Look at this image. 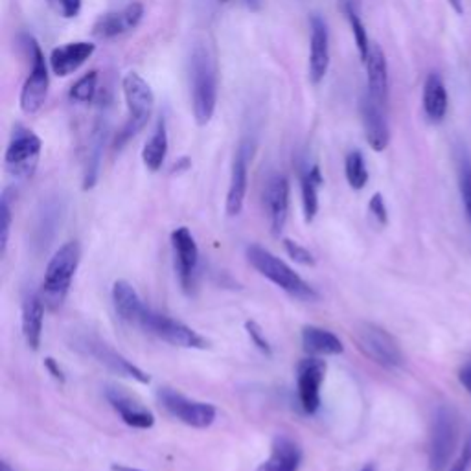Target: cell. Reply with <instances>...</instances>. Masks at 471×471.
Here are the masks:
<instances>
[{"label":"cell","instance_id":"obj_1","mask_svg":"<svg viewBox=\"0 0 471 471\" xmlns=\"http://www.w3.org/2000/svg\"><path fill=\"white\" fill-rule=\"evenodd\" d=\"M190 85L192 108L198 126H207L218 104V68L216 61L205 45H196L190 57Z\"/></svg>","mask_w":471,"mask_h":471},{"label":"cell","instance_id":"obj_2","mask_svg":"<svg viewBox=\"0 0 471 471\" xmlns=\"http://www.w3.org/2000/svg\"><path fill=\"white\" fill-rule=\"evenodd\" d=\"M245 254L249 263L282 292H286L293 299L304 302L319 301V293L308 284V282L293 267H290L284 260H280L271 251L263 249L261 245H249Z\"/></svg>","mask_w":471,"mask_h":471},{"label":"cell","instance_id":"obj_3","mask_svg":"<svg viewBox=\"0 0 471 471\" xmlns=\"http://www.w3.org/2000/svg\"><path fill=\"white\" fill-rule=\"evenodd\" d=\"M81 249L77 241H68L61 245L46 265V272L41 284V299L50 312H57L72 286V280L79 267Z\"/></svg>","mask_w":471,"mask_h":471},{"label":"cell","instance_id":"obj_4","mask_svg":"<svg viewBox=\"0 0 471 471\" xmlns=\"http://www.w3.org/2000/svg\"><path fill=\"white\" fill-rule=\"evenodd\" d=\"M122 88H124V98L128 104V122L124 128L118 131L115 148L122 149L133 137H137L151 118L153 108H155V97L149 83L137 72H129L122 79Z\"/></svg>","mask_w":471,"mask_h":471},{"label":"cell","instance_id":"obj_5","mask_svg":"<svg viewBox=\"0 0 471 471\" xmlns=\"http://www.w3.org/2000/svg\"><path fill=\"white\" fill-rule=\"evenodd\" d=\"M353 341L368 359L385 370H402L405 366V355L400 343L378 324L357 323L353 326Z\"/></svg>","mask_w":471,"mask_h":471},{"label":"cell","instance_id":"obj_6","mask_svg":"<svg viewBox=\"0 0 471 471\" xmlns=\"http://www.w3.org/2000/svg\"><path fill=\"white\" fill-rule=\"evenodd\" d=\"M72 348H76L77 352H81L92 359H97L100 364H104L108 370L115 372L117 375H122V378L135 380L142 385H148L151 382V378L142 368H138L133 361L124 357L120 352H117L113 346H109L106 341H102L97 335L76 337Z\"/></svg>","mask_w":471,"mask_h":471},{"label":"cell","instance_id":"obj_7","mask_svg":"<svg viewBox=\"0 0 471 471\" xmlns=\"http://www.w3.org/2000/svg\"><path fill=\"white\" fill-rule=\"evenodd\" d=\"M144 332L159 337L160 341L171 344V346H179V348H190V350H207L210 348V341L207 337H203L200 332H196L194 328L186 326L180 321H175L164 313L153 312L148 308L140 326Z\"/></svg>","mask_w":471,"mask_h":471},{"label":"cell","instance_id":"obj_8","mask_svg":"<svg viewBox=\"0 0 471 471\" xmlns=\"http://www.w3.org/2000/svg\"><path fill=\"white\" fill-rule=\"evenodd\" d=\"M25 46L28 48L30 59H32V70L23 85L21 90V109L25 115L32 117L41 111L45 106L48 87H50V77H48V67L45 61V54L39 46V43L32 36H25Z\"/></svg>","mask_w":471,"mask_h":471},{"label":"cell","instance_id":"obj_9","mask_svg":"<svg viewBox=\"0 0 471 471\" xmlns=\"http://www.w3.org/2000/svg\"><path fill=\"white\" fill-rule=\"evenodd\" d=\"M458 438V418L453 407L440 405L433 416L429 438V467L444 471Z\"/></svg>","mask_w":471,"mask_h":471},{"label":"cell","instance_id":"obj_10","mask_svg":"<svg viewBox=\"0 0 471 471\" xmlns=\"http://www.w3.org/2000/svg\"><path fill=\"white\" fill-rule=\"evenodd\" d=\"M157 398L160 405L171 415L175 420H179L184 425H190L196 429H207L216 422L218 411L212 404L198 402L180 394L175 389L162 387L157 391Z\"/></svg>","mask_w":471,"mask_h":471},{"label":"cell","instance_id":"obj_11","mask_svg":"<svg viewBox=\"0 0 471 471\" xmlns=\"http://www.w3.org/2000/svg\"><path fill=\"white\" fill-rule=\"evenodd\" d=\"M41 149L43 142L36 133L28 129H17L5 157L8 173L21 180L32 179L41 159Z\"/></svg>","mask_w":471,"mask_h":471},{"label":"cell","instance_id":"obj_12","mask_svg":"<svg viewBox=\"0 0 471 471\" xmlns=\"http://www.w3.org/2000/svg\"><path fill=\"white\" fill-rule=\"evenodd\" d=\"M328 364L323 357L310 355L297 366V393L301 409L313 416L321 409V387L326 378Z\"/></svg>","mask_w":471,"mask_h":471},{"label":"cell","instance_id":"obj_13","mask_svg":"<svg viewBox=\"0 0 471 471\" xmlns=\"http://www.w3.org/2000/svg\"><path fill=\"white\" fill-rule=\"evenodd\" d=\"M171 247L175 256V269L179 282L186 293H190L196 286V274L200 267V247L194 234L188 227H179L171 232Z\"/></svg>","mask_w":471,"mask_h":471},{"label":"cell","instance_id":"obj_14","mask_svg":"<svg viewBox=\"0 0 471 471\" xmlns=\"http://www.w3.org/2000/svg\"><path fill=\"white\" fill-rule=\"evenodd\" d=\"M263 205L269 220L271 232L280 236L290 216V180L286 175H272L263 190Z\"/></svg>","mask_w":471,"mask_h":471},{"label":"cell","instance_id":"obj_15","mask_svg":"<svg viewBox=\"0 0 471 471\" xmlns=\"http://www.w3.org/2000/svg\"><path fill=\"white\" fill-rule=\"evenodd\" d=\"M361 120L368 146L378 153L385 151L391 142V129L384 108L375 102L370 94H364L361 98Z\"/></svg>","mask_w":471,"mask_h":471},{"label":"cell","instance_id":"obj_16","mask_svg":"<svg viewBox=\"0 0 471 471\" xmlns=\"http://www.w3.org/2000/svg\"><path fill=\"white\" fill-rule=\"evenodd\" d=\"M252 157V148L243 142L234 157L232 171H230V182L227 192V214L229 216H240L243 210L245 196H247V184H249V162Z\"/></svg>","mask_w":471,"mask_h":471},{"label":"cell","instance_id":"obj_17","mask_svg":"<svg viewBox=\"0 0 471 471\" xmlns=\"http://www.w3.org/2000/svg\"><path fill=\"white\" fill-rule=\"evenodd\" d=\"M310 28V81L319 85L330 68V34L326 21L317 14L312 15Z\"/></svg>","mask_w":471,"mask_h":471},{"label":"cell","instance_id":"obj_18","mask_svg":"<svg viewBox=\"0 0 471 471\" xmlns=\"http://www.w3.org/2000/svg\"><path fill=\"white\" fill-rule=\"evenodd\" d=\"M144 19V6L140 3H131L120 12H111L102 15L92 26V34L100 39H115L124 34L133 32Z\"/></svg>","mask_w":471,"mask_h":471},{"label":"cell","instance_id":"obj_19","mask_svg":"<svg viewBox=\"0 0 471 471\" xmlns=\"http://www.w3.org/2000/svg\"><path fill=\"white\" fill-rule=\"evenodd\" d=\"M106 398L126 425L135 429H151L155 425V415L122 389L108 387Z\"/></svg>","mask_w":471,"mask_h":471},{"label":"cell","instance_id":"obj_20","mask_svg":"<svg viewBox=\"0 0 471 471\" xmlns=\"http://www.w3.org/2000/svg\"><path fill=\"white\" fill-rule=\"evenodd\" d=\"M364 65L368 77V94L382 108H385L389 102V65L385 52L378 43L370 45Z\"/></svg>","mask_w":471,"mask_h":471},{"label":"cell","instance_id":"obj_21","mask_svg":"<svg viewBox=\"0 0 471 471\" xmlns=\"http://www.w3.org/2000/svg\"><path fill=\"white\" fill-rule=\"evenodd\" d=\"M302 464V449L288 435H276L271 444V453L256 471H299Z\"/></svg>","mask_w":471,"mask_h":471},{"label":"cell","instance_id":"obj_22","mask_svg":"<svg viewBox=\"0 0 471 471\" xmlns=\"http://www.w3.org/2000/svg\"><path fill=\"white\" fill-rule=\"evenodd\" d=\"M97 52V46L88 41H76L63 45L59 48H54L50 54V68L56 76L67 77L79 70L90 57Z\"/></svg>","mask_w":471,"mask_h":471},{"label":"cell","instance_id":"obj_23","mask_svg":"<svg viewBox=\"0 0 471 471\" xmlns=\"http://www.w3.org/2000/svg\"><path fill=\"white\" fill-rule=\"evenodd\" d=\"M45 302L41 299V293L37 292H26L23 297V310H21V324H23V335L34 352L41 346L43 337V323H45Z\"/></svg>","mask_w":471,"mask_h":471},{"label":"cell","instance_id":"obj_24","mask_svg":"<svg viewBox=\"0 0 471 471\" xmlns=\"http://www.w3.org/2000/svg\"><path fill=\"white\" fill-rule=\"evenodd\" d=\"M113 304H115V312L117 315L131 324V326H140L148 306L144 304V301L140 299V295L137 293V290L129 284L126 280H117L113 284Z\"/></svg>","mask_w":471,"mask_h":471},{"label":"cell","instance_id":"obj_25","mask_svg":"<svg viewBox=\"0 0 471 471\" xmlns=\"http://www.w3.org/2000/svg\"><path fill=\"white\" fill-rule=\"evenodd\" d=\"M108 137V124L100 120L92 129V135L88 138L87 148V159H85V169H83V190H90V188L97 186L98 175H100V164L104 155Z\"/></svg>","mask_w":471,"mask_h":471},{"label":"cell","instance_id":"obj_26","mask_svg":"<svg viewBox=\"0 0 471 471\" xmlns=\"http://www.w3.org/2000/svg\"><path fill=\"white\" fill-rule=\"evenodd\" d=\"M302 348L306 353L313 357H326V355H339L344 352L343 341L330 330L308 324L302 328Z\"/></svg>","mask_w":471,"mask_h":471},{"label":"cell","instance_id":"obj_27","mask_svg":"<svg viewBox=\"0 0 471 471\" xmlns=\"http://www.w3.org/2000/svg\"><path fill=\"white\" fill-rule=\"evenodd\" d=\"M447 90L442 76L431 72L424 83V113L429 122L440 124L447 115Z\"/></svg>","mask_w":471,"mask_h":471},{"label":"cell","instance_id":"obj_28","mask_svg":"<svg viewBox=\"0 0 471 471\" xmlns=\"http://www.w3.org/2000/svg\"><path fill=\"white\" fill-rule=\"evenodd\" d=\"M324 179L319 164L306 166L301 171V192H302V210L306 223H312L319 212V188Z\"/></svg>","mask_w":471,"mask_h":471},{"label":"cell","instance_id":"obj_29","mask_svg":"<svg viewBox=\"0 0 471 471\" xmlns=\"http://www.w3.org/2000/svg\"><path fill=\"white\" fill-rule=\"evenodd\" d=\"M166 155H168V128H166L164 117H160L151 138L146 142L142 149L144 166L149 171H159L166 160Z\"/></svg>","mask_w":471,"mask_h":471},{"label":"cell","instance_id":"obj_30","mask_svg":"<svg viewBox=\"0 0 471 471\" xmlns=\"http://www.w3.org/2000/svg\"><path fill=\"white\" fill-rule=\"evenodd\" d=\"M343 12L350 23V28H352V34H353V39H355V45H357V50H359V56H361V61L364 63L366 57H368V50H370V41H368V34H366V28L363 25V19L359 15V6H357V0H343Z\"/></svg>","mask_w":471,"mask_h":471},{"label":"cell","instance_id":"obj_31","mask_svg":"<svg viewBox=\"0 0 471 471\" xmlns=\"http://www.w3.org/2000/svg\"><path fill=\"white\" fill-rule=\"evenodd\" d=\"M344 173H346V180L348 184L353 188V190H363L368 182V169L364 164V157L361 151L353 149L346 155L344 160Z\"/></svg>","mask_w":471,"mask_h":471},{"label":"cell","instance_id":"obj_32","mask_svg":"<svg viewBox=\"0 0 471 471\" xmlns=\"http://www.w3.org/2000/svg\"><path fill=\"white\" fill-rule=\"evenodd\" d=\"M97 85H98V72L90 70L72 85L68 97L76 104H90L94 100V94H97Z\"/></svg>","mask_w":471,"mask_h":471},{"label":"cell","instance_id":"obj_33","mask_svg":"<svg viewBox=\"0 0 471 471\" xmlns=\"http://www.w3.org/2000/svg\"><path fill=\"white\" fill-rule=\"evenodd\" d=\"M12 229V200L8 192H5L3 201H0V254H6L8 240Z\"/></svg>","mask_w":471,"mask_h":471},{"label":"cell","instance_id":"obj_34","mask_svg":"<svg viewBox=\"0 0 471 471\" xmlns=\"http://www.w3.org/2000/svg\"><path fill=\"white\" fill-rule=\"evenodd\" d=\"M458 182H460V196H462L467 218L471 220V162L467 159H464L460 164Z\"/></svg>","mask_w":471,"mask_h":471},{"label":"cell","instance_id":"obj_35","mask_svg":"<svg viewBox=\"0 0 471 471\" xmlns=\"http://www.w3.org/2000/svg\"><path fill=\"white\" fill-rule=\"evenodd\" d=\"M245 330H247V335H249L251 343H252L263 355L271 357V355H272V346H271L269 339L265 337L263 330L260 328V324L254 323V321H247V323H245Z\"/></svg>","mask_w":471,"mask_h":471},{"label":"cell","instance_id":"obj_36","mask_svg":"<svg viewBox=\"0 0 471 471\" xmlns=\"http://www.w3.org/2000/svg\"><path fill=\"white\" fill-rule=\"evenodd\" d=\"M284 249H286L288 256H290L292 260H295L297 263L306 265V267L315 265V258H313V254H312L304 245H301L299 241H293V240L286 238V240H284Z\"/></svg>","mask_w":471,"mask_h":471},{"label":"cell","instance_id":"obj_37","mask_svg":"<svg viewBox=\"0 0 471 471\" xmlns=\"http://www.w3.org/2000/svg\"><path fill=\"white\" fill-rule=\"evenodd\" d=\"M368 210H370V214L375 218V221H378L382 227H385L389 223V210H387V205H385V198L380 192H375L370 198Z\"/></svg>","mask_w":471,"mask_h":471},{"label":"cell","instance_id":"obj_38","mask_svg":"<svg viewBox=\"0 0 471 471\" xmlns=\"http://www.w3.org/2000/svg\"><path fill=\"white\" fill-rule=\"evenodd\" d=\"M50 5L65 19H74L81 12V0H50Z\"/></svg>","mask_w":471,"mask_h":471},{"label":"cell","instance_id":"obj_39","mask_svg":"<svg viewBox=\"0 0 471 471\" xmlns=\"http://www.w3.org/2000/svg\"><path fill=\"white\" fill-rule=\"evenodd\" d=\"M469 464H471V440L464 444L460 455L456 456V460H455L453 466L449 467V471H467Z\"/></svg>","mask_w":471,"mask_h":471},{"label":"cell","instance_id":"obj_40","mask_svg":"<svg viewBox=\"0 0 471 471\" xmlns=\"http://www.w3.org/2000/svg\"><path fill=\"white\" fill-rule=\"evenodd\" d=\"M45 366H46L48 374L52 375V378H54L57 384H65V382H67V375H65L63 368L59 366V363H57L54 357H46V359H45Z\"/></svg>","mask_w":471,"mask_h":471},{"label":"cell","instance_id":"obj_41","mask_svg":"<svg viewBox=\"0 0 471 471\" xmlns=\"http://www.w3.org/2000/svg\"><path fill=\"white\" fill-rule=\"evenodd\" d=\"M458 382H460V385L467 391V394H471V363L464 364V366L458 370Z\"/></svg>","mask_w":471,"mask_h":471},{"label":"cell","instance_id":"obj_42","mask_svg":"<svg viewBox=\"0 0 471 471\" xmlns=\"http://www.w3.org/2000/svg\"><path fill=\"white\" fill-rule=\"evenodd\" d=\"M111 471H142V469L131 467V466H126V464H113V466H111Z\"/></svg>","mask_w":471,"mask_h":471},{"label":"cell","instance_id":"obj_43","mask_svg":"<svg viewBox=\"0 0 471 471\" xmlns=\"http://www.w3.org/2000/svg\"><path fill=\"white\" fill-rule=\"evenodd\" d=\"M449 5L453 6V10H455L456 14H462V12H464V8H462V3H460V0H449Z\"/></svg>","mask_w":471,"mask_h":471},{"label":"cell","instance_id":"obj_44","mask_svg":"<svg viewBox=\"0 0 471 471\" xmlns=\"http://www.w3.org/2000/svg\"><path fill=\"white\" fill-rule=\"evenodd\" d=\"M0 471H15V469L10 466L8 460H3V462H0Z\"/></svg>","mask_w":471,"mask_h":471},{"label":"cell","instance_id":"obj_45","mask_svg":"<svg viewBox=\"0 0 471 471\" xmlns=\"http://www.w3.org/2000/svg\"><path fill=\"white\" fill-rule=\"evenodd\" d=\"M361 471H375V467H374L372 464H366V466H364Z\"/></svg>","mask_w":471,"mask_h":471},{"label":"cell","instance_id":"obj_46","mask_svg":"<svg viewBox=\"0 0 471 471\" xmlns=\"http://www.w3.org/2000/svg\"><path fill=\"white\" fill-rule=\"evenodd\" d=\"M221 3H229V0H221Z\"/></svg>","mask_w":471,"mask_h":471}]
</instances>
